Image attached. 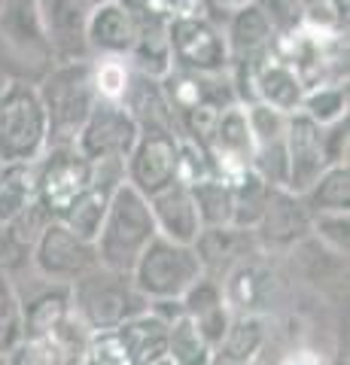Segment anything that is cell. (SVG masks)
Segmentation results:
<instances>
[{"label":"cell","instance_id":"obj_1","mask_svg":"<svg viewBox=\"0 0 350 365\" xmlns=\"http://www.w3.org/2000/svg\"><path fill=\"white\" fill-rule=\"evenodd\" d=\"M37 95H40L43 113H46L49 146H73L88 113L98 104V95L92 86V58L52 64L37 83Z\"/></svg>","mask_w":350,"mask_h":365},{"label":"cell","instance_id":"obj_2","mask_svg":"<svg viewBox=\"0 0 350 365\" xmlns=\"http://www.w3.org/2000/svg\"><path fill=\"white\" fill-rule=\"evenodd\" d=\"M155 237H159V232H155V222L150 213V201H146L140 192H134L128 182H122V186L113 192L107 216L95 237L101 268L131 274L140 253Z\"/></svg>","mask_w":350,"mask_h":365},{"label":"cell","instance_id":"obj_3","mask_svg":"<svg viewBox=\"0 0 350 365\" xmlns=\"http://www.w3.org/2000/svg\"><path fill=\"white\" fill-rule=\"evenodd\" d=\"M71 311L92 335L113 332L122 323L150 311V302L134 287L131 274L95 268L71 283Z\"/></svg>","mask_w":350,"mask_h":365},{"label":"cell","instance_id":"obj_4","mask_svg":"<svg viewBox=\"0 0 350 365\" xmlns=\"http://www.w3.org/2000/svg\"><path fill=\"white\" fill-rule=\"evenodd\" d=\"M46 146L49 128L37 86L25 79H6L0 86V165H34Z\"/></svg>","mask_w":350,"mask_h":365},{"label":"cell","instance_id":"obj_5","mask_svg":"<svg viewBox=\"0 0 350 365\" xmlns=\"http://www.w3.org/2000/svg\"><path fill=\"white\" fill-rule=\"evenodd\" d=\"M52 67L34 0H4L0 9V73L37 86Z\"/></svg>","mask_w":350,"mask_h":365},{"label":"cell","instance_id":"obj_6","mask_svg":"<svg viewBox=\"0 0 350 365\" xmlns=\"http://www.w3.org/2000/svg\"><path fill=\"white\" fill-rule=\"evenodd\" d=\"M205 268L189 244H174L165 237H155L140 253L138 265L131 268V280L146 302H180L183 292L195 283Z\"/></svg>","mask_w":350,"mask_h":365},{"label":"cell","instance_id":"obj_7","mask_svg":"<svg viewBox=\"0 0 350 365\" xmlns=\"http://www.w3.org/2000/svg\"><path fill=\"white\" fill-rule=\"evenodd\" d=\"M95 165L76 153V146H49L34 162V182H37V204L52 220L71 210V204L92 186Z\"/></svg>","mask_w":350,"mask_h":365},{"label":"cell","instance_id":"obj_8","mask_svg":"<svg viewBox=\"0 0 350 365\" xmlns=\"http://www.w3.org/2000/svg\"><path fill=\"white\" fill-rule=\"evenodd\" d=\"M101 265L98 250L92 241L73 235L67 225L58 220H52L43 235L31 247V268L37 277L58 283V287H71L80 277H86L88 271H95Z\"/></svg>","mask_w":350,"mask_h":365},{"label":"cell","instance_id":"obj_9","mask_svg":"<svg viewBox=\"0 0 350 365\" xmlns=\"http://www.w3.org/2000/svg\"><path fill=\"white\" fill-rule=\"evenodd\" d=\"M138 125L128 116L122 104H107L98 101L95 110L88 113L83 131L76 134V153L88 158L92 165L98 162H125L128 153L138 143Z\"/></svg>","mask_w":350,"mask_h":365},{"label":"cell","instance_id":"obj_10","mask_svg":"<svg viewBox=\"0 0 350 365\" xmlns=\"http://www.w3.org/2000/svg\"><path fill=\"white\" fill-rule=\"evenodd\" d=\"M171 64L189 73H229V46L222 25L205 19L168 25Z\"/></svg>","mask_w":350,"mask_h":365},{"label":"cell","instance_id":"obj_11","mask_svg":"<svg viewBox=\"0 0 350 365\" xmlns=\"http://www.w3.org/2000/svg\"><path fill=\"white\" fill-rule=\"evenodd\" d=\"M177 168L180 137L171 131H143L125 158V182L143 198H153L177 182Z\"/></svg>","mask_w":350,"mask_h":365},{"label":"cell","instance_id":"obj_12","mask_svg":"<svg viewBox=\"0 0 350 365\" xmlns=\"http://www.w3.org/2000/svg\"><path fill=\"white\" fill-rule=\"evenodd\" d=\"M40 19V31L46 40L52 64H71V61H88L86 46V19L88 9L80 0H34Z\"/></svg>","mask_w":350,"mask_h":365},{"label":"cell","instance_id":"obj_13","mask_svg":"<svg viewBox=\"0 0 350 365\" xmlns=\"http://www.w3.org/2000/svg\"><path fill=\"white\" fill-rule=\"evenodd\" d=\"M138 40V9L131 0H110L88 9L86 46L92 58H128Z\"/></svg>","mask_w":350,"mask_h":365},{"label":"cell","instance_id":"obj_14","mask_svg":"<svg viewBox=\"0 0 350 365\" xmlns=\"http://www.w3.org/2000/svg\"><path fill=\"white\" fill-rule=\"evenodd\" d=\"M205 153L210 158L217 177L232 180L250 170V158H253V134H250V122H247V107L244 104H232L220 113L217 125L207 137Z\"/></svg>","mask_w":350,"mask_h":365},{"label":"cell","instance_id":"obj_15","mask_svg":"<svg viewBox=\"0 0 350 365\" xmlns=\"http://www.w3.org/2000/svg\"><path fill=\"white\" fill-rule=\"evenodd\" d=\"M284 146H287V192L292 195H304L317 177L323 174L329 162L323 155V140H320V125H314L304 113H292L287 119V134H284Z\"/></svg>","mask_w":350,"mask_h":365},{"label":"cell","instance_id":"obj_16","mask_svg":"<svg viewBox=\"0 0 350 365\" xmlns=\"http://www.w3.org/2000/svg\"><path fill=\"white\" fill-rule=\"evenodd\" d=\"M19 292V289H16ZM21 299V341L49 338L73 317L71 311V287H58L34 274L28 292H19Z\"/></svg>","mask_w":350,"mask_h":365},{"label":"cell","instance_id":"obj_17","mask_svg":"<svg viewBox=\"0 0 350 365\" xmlns=\"http://www.w3.org/2000/svg\"><path fill=\"white\" fill-rule=\"evenodd\" d=\"M308 228H311V213L302 204V198L287 189H271L262 220L253 228V237L265 247H292L302 237H308Z\"/></svg>","mask_w":350,"mask_h":365},{"label":"cell","instance_id":"obj_18","mask_svg":"<svg viewBox=\"0 0 350 365\" xmlns=\"http://www.w3.org/2000/svg\"><path fill=\"white\" fill-rule=\"evenodd\" d=\"M150 201V213H153V222H155V232L165 241H174V244H195L198 235L205 232L198 220V210H195V201H192V192L186 182H171L168 189L155 192Z\"/></svg>","mask_w":350,"mask_h":365},{"label":"cell","instance_id":"obj_19","mask_svg":"<svg viewBox=\"0 0 350 365\" xmlns=\"http://www.w3.org/2000/svg\"><path fill=\"white\" fill-rule=\"evenodd\" d=\"M180 307H183V317H189L192 323H195V329L205 335V341L213 347V353H217L220 341L225 338V332H229V323L235 317L229 311V304H225L222 280L201 274V277L183 292Z\"/></svg>","mask_w":350,"mask_h":365},{"label":"cell","instance_id":"obj_20","mask_svg":"<svg viewBox=\"0 0 350 365\" xmlns=\"http://www.w3.org/2000/svg\"><path fill=\"white\" fill-rule=\"evenodd\" d=\"M122 107L128 110V116L134 119V125H138L140 134L143 131H171V134H177L174 113H171V104H168L159 79L134 73Z\"/></svg>","mask_w":350,"mask_h":365},{"label":"cell","instance_id":"obj_21","mask_svg":"<svg viewBox=\"0 0 350 365\" xmlns=\"http://www.w3.org/2000/svg\"><path fill=\"white\" fill-rule=\"evenodd\" d=\"M113 335H116L119 347L131 365H159L165 359L168 323L155 317L153 311L122 323L119 329H113Z\"/></svg>","mask_w":350,"mask_h":365},{"label":"cell","instance_id":"obj_22","mask_svg":"<svg viewBox=\"0 0 350 365\" xmlns=\"http://www.w3.org/2000/svg\"><path fill=\"white\" fill-rule=\"evenodd\" d=\"M128 61L134 67V73H143L153 79H162L171 71L174 64H171V43H168V25H162V21H155L138 9V40H134Z\"/></svg>","mask_w":350,"mask_h":365},{"label":"cell","instance_id":"obj_23","mask_svg":"<svg viewBox=\"0 0 350 365\" xmlns=\"http://www.w3.org/2000/svg\"><path fill=\"white\" fill-rule=\"evenodd\" d=\"M265 341H268V329L262 317L235 314L229 332H225L217 353H213V362H256Z\"/></svg>","mask_w":350,"mask_h":365},{"label":"cell","instance_id":"obj_24","mask_svg":"<svg viewBox=\"0 0 350 365\" xmlns=\"http://www.w3.org/2000/svg\"><path fill=\"white\" fill-rule=\"evenodd\" d=\"M37 201V182H34V165L13 162L0 165V225H9L19 213H25Z\"/></svg>","mask_w":350,"mask_h":365},{"label":"cell","instance_id":"obj_25","mask_svg":"<svg viewBox=\"0 0 350 365\" xmlns=\"http://www.w3.org/2000/svg\"><path fill=\"white\" fill-rule=\"evenodd\" d=\"M308 213H350V168L335 165L326 168L317 182L299 195Z\"/></svg>","mask_w":350,"mask_h":365},{"label":"cell","instance_id":"obj_26","mask_svg":"<svg viewBox=\"0 0 350 365\" xmlns=\"http://www.w3.org/2000/svg\"><path fill=\"white\" fill-rule=\"evenodd\" d=\"M134 6L146 13L150 19L162 21V25H174V21H192V19H205L225 25L232 9L220 6L217 0H131Z\"/></svg>","mask_w":350,"mask_h":365},{"label":"cell","instance_id":"obj_27","mask_svg":"<svg viewBox=\"0 0 350 365\" xmlns=\"http://www.w3.org/2000/svg\"><path fill=\"white\" fill-rule=\"evenodd\" d=\"M229 182H232V228L253 232L259 220H262L271 186H265L253 170H244V174L232 177Z\"/></svg>","mask_w":350,"mask_h":365},{"label":"cell","instance_id":"obj_28","mask_svg":"<svg viewBox=\"0 0 350 365\" xmlns=\"http://www.w3.org/2000/svg\"><path fill=\"white\" fill-rule=\"evenodd\" d=\"M195 201L201 228H229L232 225V182L222 177H207L189 186Z\"/></svg>","mask_w":350,"mask_h":365},{"label":"cell","instance_id":"obj_29","mask_svg":"<svg viewBox=\"0 0 350 365\" xmlns=\"http://www.w3.org/2000/svg\"><path fill=\"white\" fill-rule=\"evenodd\" d=\"M165 362L171 365H213V347L195 329L189 317H180L168 326Z\"/></svg>","mask_w":350,"mask_h":365},{"label":"cell","instance_id":"obj_30","mask_svg":"<svg viewBox=\"0 0 350 365\" xmlns=\"http://www.w3.org/2000/svg\"><path fill=\"white\" fill-rule=\"evenodd\" d=\"M347 107H350V95H347V79L341 83H320L304 91L299 113H304L314 125H332L338 119H347Z\"/></svg>","mask_w":350,"mask_h":365},{"label":"cell","instance_id":"obj_31","mask_svg":"<svg viewBox=\"0 0 350 365\" xmlns=\"http://www.w3.org/2000/svg\"><path fill=\"white\" fill-rule=\"evenodd\" d=\"M134 79V67L128 58H92V86L98 101L122 104Z\"/></svg>","mask_w":350,"mask_h":365},{"label":"cell","instance_id":"obj_32","mask_svg":"<svg viewBox=\"0 0 350 365\" xmlns=\"http://www.w3.org/2000/svg\"><path fill=\"white\" fill-rule=\"evenodd\" d=\"M274 37H287L308 25V0H250Z\"/></svg>","mask_w":350,"mask_h":365},{"label":"cell","instance_id":"obj_33","mask_svg":"<svg viewBox=\"0 0 350 365\" xmlns=\"http://www.w3.org/2000/svg\"><path fill=\"white\" fill-rule=\"evenodd\" d=\"M21 344V299L13 280L0 271V356H9Z\"/></svg>","mask_w":350,"mask_h":365},{"label":"cell","instance_id":"obj_34","mask_svg":"<svg viewBox=\"0 0 350 365\" xmlns=\"http://www.w3.org/2000/svg\"><path fill=\"white\" fill-rule=\"evenodd\" d=\"M308 235L320 241L332 256L347 259L350 250V213H314Z\"/></svg>","mask_w":350,"mask_h":365},{"label":"cell","instance_id":"obj_35","mask_svg":"<svg viewBox=\"0 0 350 365\" xmlns=\"http://www.w3.org/2000/svg\"><path fill=\"white\" fill-rule=\"evenodd\" d=\"M247 107V122H250V134H253V146H265V143H277L287 134V119L284 113L271 110L265 104H244Z\"/></svg>","mask_w":350,"mask_h":365},{"label":"cell","instance_id":"obj_36","mask_svg":"<svg viewBox=\"0 0 350 365\" xmlns=\"http://www.w3.org/2000/svg\"><path fill=\"white\" fill-rule=\"evenodd\" d=\"M49 222H52V216H49L46 210H43L37 201H34L25 213H19L16 220L6 225V235L13 237L16 244H21V247H28V250H31V247H34V241H37V237L43 235V228H46Z\"/></svg>","mask_w":350,"mask_h":365},{"label":"cell","instance_id":"obj_37","mask_svg":"<svg viewBox=\"0 0 350 365\" xmlns=\"http://www.w3.org/2000/svg\"><path fill=\"white\" fill-rule=\"evenodd\" d=\"M347 119H338L332 125L320 128V140H323V155L329 168L335 165H347Z\"/></svg>","mask_w":350,"mask_h":365},{"label":"cell","instance_id":"obj_38","mask_svg":"<svg viewBox=\"0 0 350 365\" xmlns=\"http://www.w3.org/2000/svg\"><path fill=\"white\" fill-rule=\"evenodd\" d=\"M277 365H323V359L314 350H308V347H296V350L284 353Z\"/></svg>","mask_w":350,"mask_h":365},{"label":"cell","instance_id":"obj_39","mask_svg":"<svg viewBox=\"0 0 350 365\" xmlns=\"http://www.w3.org/2000/svg\"><path fill=\"white\" fill-rule=\"evenodd\" d=\"M320 4L326 6V13H329L338 25L347 28V13H350V0H320Z\"/></svg>","mask_w":350,"mask_h":365},{"label":"cell","instance_id":"obj_40","mask_svg":"<svg viewBox=\"0 0 350 365\" xmlns=\"http://www.w3.org/2000/svg\"><path fill=\"white\" fill-rule=\"evenodd\" d=\"M217 4H222L225 9H235V6H244V4H250V0H217Z\"/></svg>","mask_w":350,"mask_h":365},{"label":"cell","instance_id":"obj_41","mask_svg":"<svg viewBox=\"0 0 350 365\" xmlns=\"http://www.w3.org/2000/svg\"><path fill=\"white\" fill-rule=\"evenodd\" d=\"M80 4H83L86 9H95V6H101V4H110V0H80Z\"/></svg>","mask_w":350,"mask_h":365},{"label":"cell","instance_id":"obj_42","mask_svg":"<svg viewBox=\"0 0 350 365\" xmlns=\"http://www.w3.org/2000/svg\"><path fill=\"white\" fill-rule=\"evenodd\" d=\"M213 365H256V362H213Z\"/></svg>","mask_w":350,"mask_h":365},{"label":"cell","instance_id":"obj_43","mask_svg":"<svg viewBox=\"0 0 350 365\" xmlns=\"http://www.w3.org/2000/svg\"><path fill=\"white\" fill-rule=\"evenodd\" d=\"M4 232H6V228H4V225H0V241H4Z\"/></svg>","mask_w":350,"mask_h":365},{"label":"cell","instance_id":"obj_44","mask_svg":"<svg viewBox=\"0 0 350 365\" xmlns=\"http://www.w3.org/2000/svg\"><path fill=\"white\" fill-rule=\"evenodd\" d=\"M0 365H9V362H6V356H0Z\"/></svg>","mask_w":350,"mask_h":365},{"label":"cell","instance_id":"obj_45","mask_svg":"<svg viewBox=\"0 0 350 365\" xmlns=\"http://www.w3.org/2000/svg\"><path fill=\"white\" fill-rule=\"evenodd\" d=\"M159 365H171V362H165V359H162V362H159Z\"/></svg>","mask_w":350,"mask_h":365},{"label":"cell","instance_id":"obj_46","mask_svg":"<svg viewBox=\"0 0 350 365\" xmlns=\"http://www.w3.org/2000/svg\"><path fill=\"white\" fill-rule=\"evenodd\" d=\"M0 9H4V0H0Z\"/></svg>","mask_w":350,"mask_h":365}]
</instances>
